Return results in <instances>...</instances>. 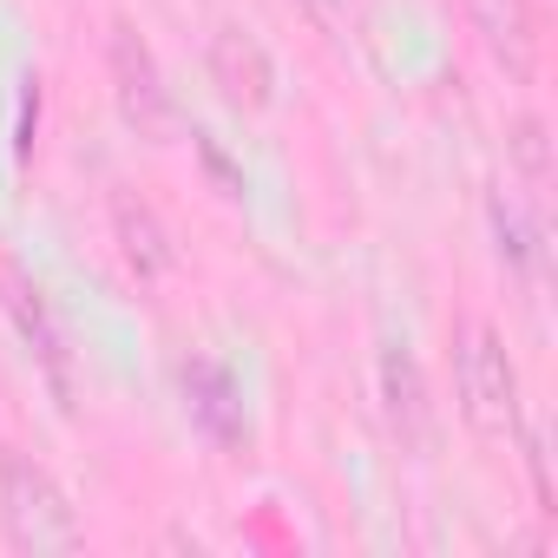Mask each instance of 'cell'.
Here are the masks:
<instances>
[{"label": "cell", "instance_id": "6da1fadb", "mask_svg": "<svg viewBox=\"0 0 558 558\" xmlns=\"http://www.w3.org/2000/svg\"><path fill=\"white\" fill-rule=\"evenodd\" d=\"M0 532L27 558H66L86 538L66 486L21 447H0Z\"/></svg>", "mask_w": 558, "mask_h": 558}, {"label": "cell", "instance_id": "7a4b0ae2", "mask_svg": "<svg viewBox=\"0 0 558 558\" xmlns=\"http://www.w3.org/2000/svg\"><path fill=\"white\" fill-rule=\"evenodd\" d=\"M453 388H460V421L480 440L519 434V368H512L499 329L480 316L453 323Z\"/></svg>", "mask_w": 558, "mask_h": 558}, {"label": "cell", "instance_id": "3957f363", "mask_svg": "<svg viewBox=\"0 0 558 558\" xmlns=\"http://www.w3.org/2000/svg\"><path fill=\"white\" fill-rule=\"evenodd\" d=\"M106 66H112V99H119V119L138 132V138H151V145H165L171 138V125H178V106H171V93H165V73H158V53L119 21L112 27V40H106Z\"/></svg>", "mask_w": 558, "mask_h": 558}, {"label": "cell", "instance_id": "277c9868", "mask_svg": "<svg viewBox=\"0 0 558 558\" xmlns=\"http://www.w3.org/2000/svg\"><path fill=\"white\" fill-rule=\"evenodd\" d=\"M0 303H8V316H14L21 342L34 349V362L47 368V381H53L60 408H73V362H66V336H60V323H53V310H47L40 283H34V276H21L14 263H0Z\"/></svg>", "mask_w": 558, "mask_h": 558}, {"label": "cell", "instance_id": "5b68a950", "mask_svg": "<svg viewBox=\"0 0 558 558\" xmlns=\"http://www.w3.org/2000/svg\"><path fill=\"white\" fill-rule=\"evenodd\" d=\"M375 381H381L388 434H395L408 453H427V447H434V408H427V381H421L414 349H408V342H388L381 362H375Z\"/></svg>", "mask_w": 558, "mask_h": 558}, {"label": "cell", "instance_id": "8992f818", "mask_svg": "<svg viewBox=\"0 0 558 558\" xmlns=\"http://www.w3.org/2000/svg\"><path fill=\"white\" fill-rule=\"evenodd\" d=\"M466 21L480 34V47L493 53V66L525 86L538 73V21H532V0H466Z\"/></svg>", "mask_w": 558, "mask_h": 558}, {"label": "cell", "instance_id": "52a82bcc", "mask_svg": "<svg viewBox=\"0 0 558 558\" xmlns=\"http://www.w3.org/2000/svg\"><path fill=\"white\" fill-rule=\"evenodd\" d=\"M210 86H217L236 112H269V99H276V66H269L263 40L243 34V27H217V34H210Z\"/></svg>", "mask_w": 558, "mask_h": 558}, {"label": "cell", "instance_id": "ba28073f", "mask_svg": "<svg viewBox=\"0 0 558 558\" xmlns=\"http://www.w3.org/2000/svg\"><path fill=\"white\" fill-rule=\"evenodd\" d=\"M178 381H184V408H191L197 434H210L217 447H243V440H250V421H243V401H236L230 368L191 355V362L178 368Z\"/></svg>", "mask_w": 558, "mask_h": 558}, {"label": "cell", "instance_id": "9c48e42d", "mask_svg": "<svg viewBox=\"0 0 558 558\" xmlns=\"http://www.w3.org/2000/svg\"><path fill=\"white\" fill-rule=\"evenodd\" d=\"M112 236H119V256H125V269L138 276V283H165V276L178 269V243H171L165 217L145 197H132V191L112 197Z\"/></svg>", "mask_w": 558, "mask_h": 558}, {"label": "cell", "instance_id": "30bf717a", "mask_svg": "<svg viewBox=\"0 0 558 558\" xmlns=\"http://www.w3.org/2000/svg\"><path fill=\"white\" fill-rule=\"evenodd\" d=\"M486 217H493V243H499V263L525 276V269L538 263V223H532V210H525L512 191H493Z\"/></svg>", "mask_w": 558, "mask_h": 558}, {"label": "cell", "instance_id": "8fae6325", "mask_svg": "<svg viewBox=\"0 0 558 558\" xmlns=\"http://www.w3.org/2000/svg\"><path fill=\"white\" fill-rule=\"evenodd\" d=\"M512 158H519V171L532 178V184H545V171H551V151H545V119H512Z\"/></svg>", "mask_w": 558, "mask_h": 558}, {"label": "cell", "instance_id": "7c38bea8", "mask_svg": "<svg viewBox=\"0 0 558 558\" xmlns=\"http://www.w3.org/2000/svg\"><path fill=\"white\" fill-rule=\"evenodd\" d=\"M34 138H40V73L21 80V112H14V158L21 165L34 158Z\"/></svg>", "mask_w": 558, "mask_h": 558}, {"label": "cell", "instance_id": "4fadbf2b", "mask_svg": "<svg viewBox=\"0 0 558 558\" xmlns=\"http://www.w3.org/2000/svg\"><path fill=\"white\" fill-rule=\"evenodd\" d=\"M197 138V158H204V171L223 184V197H243V178L230 171V158H223V145H217V132H191Z\"/></svg>", "mask_w": 558, "mask_h": 558}, {"label": "cell", "instance_id": "5bb4252c", "mask_svg": "<svg viewBox=\"0 0 558 558\" xmlns=\"http://www.w3.org/2000/svg\"><path fill=\"white\" fill-rule=\"evenodd\" d=\"M303 8H310V14H316V21H342V14H349V8H355V0H303Z\"/></svg>", "mask_w": 558, "mask_h": 558}]
</instances>
